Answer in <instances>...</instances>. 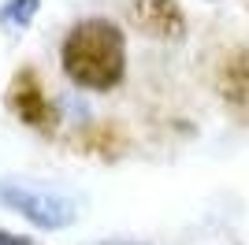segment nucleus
I'll use <instances>...</instances> for the list:
<instances>
[{
    "label": "nucleus",
    "instance_id": "f257e3e1",
    "mask_svg": "<svg viewBox=\"0 0 249 245\" xmlns=\"http://www.w3.org/2000/svg\"><path fill=\"white\" fill-rule=\"evenodd\" d=\"M60 63L78 89L108 93L126 74V37L112 19H82L63 37Z\"/></svg>",
    "mask_w": 249,
    "mask_h": 245
},
{
    "label": "nucleus",
    "instance_id": "0eeeda50",
    "mask_svg": "<svg viewBox=\"0 0 249 245\" xmlns=\"http://www.w3.org/2000/svg\"><path fill=\"white\" fill-rule=\"evenodd\" d=\"M0 245H30V238L11 234V230H0Z\"/></svg>",
    "mask_w": 249,
    "mask_h": 245
},
{
    "label": "nucleus",
    "instance_id": "f03ea898",
    "mask_svg": "<svg viewBox=\"0 0 249 245\" xmlns=\"http://www.w3.org/2000/svg\"><path fill=\"white\" fill-rule=\"evenodd\" d=\"M0 204L11 208V212H19L22 219H30L41 230H67L78 219V208H74L71 197L56 193V190H45V186H34V182L4 178L0 182Z\"/></svg>",
    "mask_w": 249,
    "mask_h": 245
},
{
    "label": "nucleus",
    "instance_id": "39448f33",
    "mask_svg": "<svg viewBox=\"0 0 249 245\" xmlns=\"http://www.w3.org/2000/svg\"><path fill=\"white\" fill-rule=\"evenodd\" d=\"M216 89L231 108H249V49H234L223 56L216 71Z\"/></svg>",
    "mask_w": 249,
    "mask_h": 245
},
{
    "label": "nucleus",
    "instance_id": "6e6552de",
    "mask_svg": "<svg viewBox=\"0 0 249 245\" xmlns=\"http://www.w3.org/2000/svg\"><path fill=\"white\" fill-rule=\"evenodd\" d=\"M97 245H145V242H130V238H108V242H97Z\"/></svg>",
    "mask_w": 249,
    "mask_h": 245
},
{
    "label": "nucleus",
    "instance_id": "423d86ee",
    "mask_svg": "<svg viewBox=\"0 0 249 245\" xmlns=\"http://www.w3.org/2000/svg\"><path fill=\"white\" fill-rule=\"evenodd\" d=\"M41 8V0H8L4 8H0V26H8V30H26L34 22Z\"/></svg>",
    "mask_w": 249,
    "mask_h": 245
},
{
    "label": "nucleus",
    "instance_id": "7ed1b4c3",
    "mask_svg": "<svg viewBox=\"0 0 249 245\" xmlns=\"http://www.w3.org/2000/svg\"><path fill=\"white\" fill-rule=\"evenodd\" d=\"M8 108H11V115H15L19 122L34 126V130H52L56 119H60V112H56V104L49 101V93H45L37 71H30V67H22V71L11 74V82H8Z\"/></svg>",
    "mask_w": 249,
    "mask_h": 245
},
{
    "label": "nucleus",
    "instance_id": "20e7f679",
    "mask_svg": "<svg viewBox=\"0 0 249 245\" xmlns=\"http://www.w3.org/2000/svg\"><path fill=\"white\" fill-rule=\"evenodd\" d=\"M130 19L142 34L156 41H182L186 37V15L178 8V0H134Z\"/></svg>",
    "mask_w": 249,
    "mask_h": 245
}]
</instances>
